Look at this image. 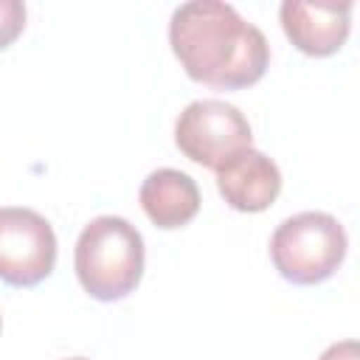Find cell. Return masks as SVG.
Returning <instances> with one entry per match:
<instances>
[{"mask_svg":"<svg viewBox=\"0 0 360 360\" xmlns=\"http://www.w3.org/2000/svg\"><path fill=\"white\" fill-rule=\"evenodd\" d=\"M25 28V6L20 0H0V51L8 48Z\"/></svg>","mask_w":360,"mask_h":360,"instance_id":"obj_9","label":"cell"},{"mask_svg":"<svg viewBox=\"0 0 360 360\" xmlns=\"http://www.w3.org/2000/svg\"><path fill=\"white\" fill-rule=\"evenodd\" d=\"M143 236L124 217H96L90 219L73 253V267L84 292L96 301L127 298L143 276Z\"/></svg>","mask_w":360,"mask_h":360,"instance_id":"obj_2","label":"cell"},{"mask_svg":"<svg viewBox=\"0 0 360 360\" xmlns=\"http://www.w3.org/2000/svg\"><path fill=\"white\" fill-rule=\"evenodd\" d=\"M70 360H87V357H70Z\"/></svg>","mask_w":360,"mask_h":360,"instance_id":"obj_11","label":"cell"},{"mask_svg":"<svg viewBox=\"0 0 360 360\" xmlns=\"http://www.w3.org/2000/svg\"><path fill=\"white\" fill-rule=\"evenodd\" d=\"M318 360H360L357 340H340V343H332Z\"/></svg>","mask_w":360,"mask_h":360,"instance_id":"obj_10","label":"cell"},{"mask_svg":"<svg viewBox=\"0 0 360 360\" xmlns=\"http://www.w3.org/2000/svg\"><path fill=\"white\" fill-rule=\"evenodd\" d=\"M141 208L158 228H183L200 211V188L180 169H158L141 183Z\"/></svg>","mask_w":360,"mask_h":360,"instance_id":"obj_8","label":"cell"},{"mask_svg":"<svg viewBox=\"0 0 360 360\" xmlns=\"http://www.w3.org/2000/svg\"><path fill=\"white\" fill-rule=\"evenodd\" d=\"M53 264L56 233L51 222L31 208H0V281L34 287L53 273Z\"/></svg>","mask_w":360,"mask_h":360,"instance_id":"obj_5","label":"cell"},{"mask_svg":"<svg viewBox=\"0 0 360 360\" xmlns=\"http://www.w3.org/2000/svg\"><path fill=\"white\" fill-rule=\"evenodd\" d=\"M174 143L188 160L217 172L233 155L250 149L253 132L239 107L219 98H200L177 115Z\"/></svg>","mask_w":360,"mask_h":360,"instance_id":"obj_4","label":"cell"},{"mask_svg":"<svg viewBox=\"0 0 360 360\" xmlns=\"http://www.w3.org/2000/svg\"><path fill=\"white\" fill-rule=\"evenodd\" d=\"M281 28L307 56H332L343 48L352 25V3L284 0L278 8Z\"/></svg>","mask_w":360,"mask_h":360,"instance_id":"obj_6","label":"cell"},{"mask_svg":"<svg viewBox=\"0 0 360 360\" xmlns=\"http://www.w3.org/2000/svg\"><path fill=\"white\" fill-rule=\"evenodd\" d=\"M349 248L343 225L323 211L287 217L270 236V259L290 284H321L343 262Z\"/></svg>","mask_w":360,"mask_h":360,"instance_id":"obj_3","label":"cell"},{"mask_svg":"<svg viewBox=\"0 0 360 360\" xmlns=\"http://www.w3.org/2000/svg\"><path fill=\"white\" fill-rule=\"evenodd\" d=\"M217 188L233 211L256 214L276 202L281 172L264 152L250 146L217 169Z\"/></svg>","mask_w":360,"mask_h":360,"instance_id":"obj_7","label":"cell"},{"mask_svg":"<svg viewBox=\"0 0 360 360\" xmlns=\"http://www.w3.org/2000/svg\"><path fill=\"white\" fill-rule=\"evenodd\" d=\"M169 45L194 82L217 90L250 87L270 65L264 34L219 0L177 6L169 22Z\"/></svg>","mask_w":360,"mask_h":360,"instance_id":"obj_1","label":"cell"}]
</instances>
